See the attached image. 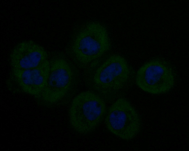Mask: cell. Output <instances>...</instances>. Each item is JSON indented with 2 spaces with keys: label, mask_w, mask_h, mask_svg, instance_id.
I'll use <instances>...</instances> for the list:
<instances>
[{
  "label": "cell",
  "mask_w": 189,
  "mask_h": 151,
  "mask_svg": "<svg viewBox=\"0 0 189 151\" xmlns=\"http://www.w3.org/2000/svg\"><path fill=\"white\" fill-rule=\"evenodd\" d=\"M135 80L137 85L144 91L159 94L166 93L173 87L175 77L169 63L158 58L142 66L137 72Z\"/></svg>",
  "instance_id": "5b68a950"
},
{
  "label": "cell",
  "mask_w": 189,
  "mask_h": 151,
  "mask_svg": "<svg viewBox=\"0 0 189 151\" xmlns=\"http://www.w3.org/2000/svg\"><path fill=\"white\" fill-rule=\"evenodd\" d=\"M49 69L48 59L35 68L11 69L6 82L7 87L13 92L28 94L36 99L47 84Z\"/></svg>",
  "instance_id": "52a82bcc"
},
{
  "label": "cell",
  "mask_w": 189,
  "mask_h": 151,
  "mask_svg": "<svg viewBox=\"0 0 189 151\" xmlns=\"http://www.w3.org/2000/svg\"><path fill=\"white\" fill-rule=\"evenodd\" d=\"M83 77L91 91L109 101L117 100L134 78L126 60L115 54L101 62L96 61L90 65L85 69Z\"/></svg>",
  "instance_id": "6da1fadb"
},
{
  "label": "cell",
  "mask_w": 189,
  "mask_h": 151,
  "mask_svg": "<svg viewBox=\"0 0 189 151\" xmlns=\"http://www.w3.org/2000/svg\"><path fill=\"white\" fill-rule=\"evenodd\" d=\"M48 57L43 47L32 40H25L13 47L10 55L9 63L11 69H28L38 67Z\"/></svg>",
  "instance_id": "ba28073f"
},
{
  "label": "cell",
  "mask_w": 189,
  "mask_h": 151,
  "mask_svg": "<svg viewBox=\"0 0 189 151\" xmlns=\"http://www.w3.org/2000/svg\"><path fill=\"white\" fill-rule=\"evenodd\" d=\"M106 113L104 100L91 91L82 92L73 99L69 112L73 128L83 134L94 131L103 120Z\"/></svg>",
  "instance_id": "277c9868"
},
{
  "label": "cell",
  "mask_w": 189,
  "mask_h": 151,
  "mask_svg": "<svg viewBox=\"0 0 189 151\" xmlns=\"http://www.w3.org/2000/svg\"><path fill=\"white\" fill-rule=\"evenodd\" d=\"M48 60L50 69L47 83L36 100L39 104L48 107L67 103L76 92L80 81L79 71L62 52L53 53Z\"/></svg>",
  "instance_id": "7a4b0ae2"
},
{
  "label": "cell",
  "mask_w": 189,
  "mask_h": 151,
  "mask_svg": "<svg viewBox=\"0 0 189 151\" xmlns=\"http://www.w3.org/2000/svg\"><path fill=\"white\" fill-rule=\"evenodd\" d=\"M105 123L112 133L127 140L135 137L141 128L137 111L128 100L122 98L117 99L110 107Z\"/></svg>",
  "instance_id": "8992f818"
},
{
  "label": "cell",
  "mask_w": 189,
  "mask_h": 151,
  "mask_svg": "<svg viewBox=\"0 0 189 151\" xmlns=\"http://www.w3.org/2000/svg\"><path fill=\"white\" fill-rule=\"evenodd\" d=\"M110 46L105 27L99 23L90 22L74 29L65 52L77 67L85 69L103 56Z\"/></svg>",
  "instance_id": "3957f363"
}]
</instances>
